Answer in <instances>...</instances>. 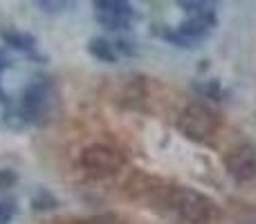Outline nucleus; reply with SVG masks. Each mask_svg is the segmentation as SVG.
<instances>
[{
  "instance_id": "f257e3e1",
  "label": "nucleus",
  "mask_w": 256,
  "mask_h": 224,
  "mask_svg": "<svg viewBox=\"0 0 256 224\" xmlns=\"http://www.w3.org/2000/svg\"><path fill=\"white\" fill-rule=\"evenodd\" d=\"M171 207L178 216L189 224H214L218 218V207L202 193L191 189H173Z\"/></svg>"
},
{
  "instance_id": "f03ea898",
  "label": "nucleus",
  "mask_w": 256,
  "mask_h": 224,
  "mask_svg": "<svg viewBox=\"0 0 256 224\" xmlns=\"http://www.w3.org/2000/svg\"><path fill=\"white\" fill-rule=\"evenodd\" d=\"M178 128L191 141H209L218 130V114L202 103H191L178 117Z\"/></svg>"
},
{
  "instance_id": "7ed1b4c3",
  "label": "nucleus",
  "mask_w": 256,
  "mask_h": 224,
  "mask_svg": "<svg viewBox=\"0 0 256 224\" xmlns=\"http://www.w3.org/2000/svg\"><path fill=\"white\" fill-rule=\"evenodd\" d=\"M81 166L94 177H106L115 175L122 166H124V155L120 150L110 148V146H90L81 155Z\"/></svg>"
},
{
  "instance_id": "20e7f679",
  "label": "nucleus",
  "mask_w": 256,
  "mask_h": 224,
  "mask_svg": "<svg viewBox=\"0 0 256 224\" xmlns=\"http://www.w3.org/2000/svg\"><path fill=\"white\" fill-rule=\"evenodd\" d=\"M182 7H194V16L173 31L171 40H176L180 45H194L198 40H202L209 34V29L214 27V13L209 7L196 9V2H182Z\"/></svg>"
},
{
  "instance_id": "39448f33",
  "label": "nucleus",
  "mask_w": 256,
  "mask_h": 224,
  "mask_svg": "<svg viewBox=\"0 0 256 224\" xmlns=\"http://www.w3.org/2000/svg\"><path fill=\"white\" fill-rule=\"evenodd\" d=\"M225 168L230 177L238 184H248L256 180V148L250 144L234 146L225 155Z\"/></svg>"
},
{
  "instance_id": "423d86ee",
  "label": "nucleus",
  "mask_w": 256,
  "mask_h": 224,
  "mask_svg": "<svg viewBox=\"0 0 256 224\" xmlns=\"http://www.w3.org/2000/svg\"><path fill=\"white\" fill-rule=\"evenodd\" d=\"M97 20L106 29H128L132 22V7L124 0H97L94 2Z\"/></svg>"
},
{
  "instance_id": "0eeeda50",
  "label": "nucleus",
  "mask_w": 256,
  "mask_h": 224,
  "mask_svg": "<svg viewBox=\"0 0 256 224\" xmlns=\"http://www.w3.org/2000/svg\"><path fill=\"white\" fill-rule=\"evenodd\" d=\"M50 103V85L45 81H34L25 88L20 97V114L27 121H38L40 117H45Z\"/></svg>"
},
{
  "instance_id": "6e6552de",
  "label": "nucleus",
  "mask_w": 256,
  "mask_h": 224,
  "mask_svg": "<svg viewBox=\"0 0 256 224\" xmlns=\"http://www.w3.org/2000/svg\"><path fill=\"white\" fill-rule=\"evenodd\" d=\"M90 52H92L97 58L108 61V63H112L117 58V47L106 38H92L90 40Z\"/></svg>"
},
{
  "instance_id": "1a4fd4ad",
  "label": "nucleus",
  "mask_w": 256,
  "mask_h": 224,
  "mask_svg": "<svg viewBox=\"0 0 256 224\" xmlns=\"http://www.w3.org/2000/svg\"><path fill=\"white\" fill-rule=\"evenodd\" d=\"M16 216V207L14 202H7V200H0V224H9Z\"/></svg>"
},
{
  "instance_id": "9d476101",
  "label": "nucleus",
  "mask_w": 256,
  "mask_h": 224,
  "mask_svg": "<svg viewBox=\"0 0 256 224\" xmlns=\"http://www.w3.org/2000/svg\"><path fill=\"white\" fill-rule=\"evenodd\" d=\"M16 173H12V171H7V168H0V191H4V189H12L14 184H16Z\"/></svg>"
},
{
  "instance_id": "9b49d317",
  "label": "nucleus",
  "mask_w": 256,
  "mask_h": 224,
  "mask_svg": "<svg viewBox=\"0 0 256 224\" xmlns=\"http://www.w3.org/2000/svg\"><path fill=\"white\" fill-rule=\"evenodd\" d=\"M4 67H7V56H4V52L0 49V72H2Z\"/></svg>"
},
{
  "instance_id": "f8f14e48",
  "label": "nucleus",
  "mask_w": 256,
  "mask_h": 224,
  "mask_svg": "<svg viewBox=\"0 0 256 224\" xmlns=\"http://www.w3.org/2000/svg\"><path fill=\"white\" fill-rule=\"evenodd\" d=\"M72 224H99V220H86V222H72Z\"/></svg>"
}]
</instances>
